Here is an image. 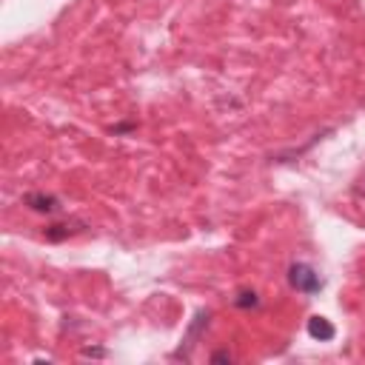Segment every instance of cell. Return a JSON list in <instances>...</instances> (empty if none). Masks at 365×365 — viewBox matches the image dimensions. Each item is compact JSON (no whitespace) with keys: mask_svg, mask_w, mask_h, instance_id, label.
<instances>
[{"mask_svg":"<svg viewBox=\"0 0 365 365\" xmlns=\"http://www.w3.org/2000/svg\"><path fill=\"white\" fill-rule=\"evenodd\" d=\"M288 285L299 294H319L325 288V279L319 277V271L308 262H291L288 265Z\"/></svg>","mask_w":365,"mask_h":365,"instance_id":"cell-1","label":"cell"},{"mask_svg":"<svg viewBox=\"0 0 365 365\" xmlns=\"http://www.w3.org/2000/svg\"><path fill=\"white\" fill-rule=\"evenodd\" d=\"M83 356H106L103 348H83Z\"/></svg>","mask_w":365,"mask_h":365,"instance_id":"cell-9","label":"cell"},{"mask_svg":"<svg viewBox=\"0 0 365 365\" xmlns=\"http://www.w3.org/2000/svg\"><path fill=\"white\" fill-rule=\"evenodd\" d=\"M305 331H308V336H311V339H317V342H331V339L336 336L334 322H331V319H325V317H311V319H308V325H305Z\"/></svg>","mask_w":365,"mask_h":365,"instance_id":"cell-5","label":"cell"},{"mask_svg":"<svg viewBox=\"0 0 365 365\" xmlns=\"http://www.w3.org/2000/svg\"><path fill=\"white\" fill-rule=\"evenodd\" d=\"M208 319H211V314H208L205 308H200V311L194 314L191 325L185 328V334H182V339H180V348L171 354L174 359H180V356H182V359H188V356H191V348H194V345H197V339L205 334V328H208Z\"/></svg>","mask_w":365,"mask_h":365,"instance_id":"cell-2","label":"cell"},{"mask_svg":"<svg viewBox=\"0 0 365 365\" xmlns=\"http://www.w3.org/2000/svg\"><path fill=\"white\" fill-rule=\"evenodd\" d=\"M234 305H237V308H242V311H248V308H257V305H259V297H257V291L242 288V291H237Z\"/></svg>","mask_w":365,"mask_h":365,"instance_id":"cell-6","label":"cell"},{"mask_svg":"<svg viewBox=\"0 0 365 365\" xmlns=\"http://www.w3.org/2000/svg\"><path fill=\"white\" fill-rule=\"evenodd\" d=\"M211 362H231V354L228 351H217V354H211Z\"/></svg>","mask_w":365,"mask_h":365,"instance_id":"cell-7","label":"cell"},{"mask_svg":"<svg viewBox=\"0 0 365 365\" xmlns=\"http://www.w3.org/2000/svg\"><path fill=\"white\" fill-rule=\"evenodd\" d=\"M86 228V222H80V220H66V222H51V225H46V240L48 242H60V240H66V237H74L77 231H83Z\"/></svg>","mask_w":365,"mask_h":365,"instance_id":"cell-4","label":"cell"},{"mask_svg":"<svg viewBox=\"0 0 365 365\" xmlns=\"http://www.w3.org/2000/svg\"><path fill=\"white\" fill-rule=\"evenodd\" d=\"M23 202L37 214H57L60 211V200L54 194H46V191H29L23 197Z\"/></svg>","mask_w":365,"mask_h":365,"instance_id":"cell-3","label":"cell"},{"mask_svg":"<svg viewBox=\"0 0 365 365\" xmlns=\"http://www.w3.org/2000/svg\"><path fill=\"white\" fill-rule=\"evenodd\" d=\"M354 194H356L359 200H365V177H362L359 182H354Z\"/></svg>","mask_w":365,"mask_h":365,"instance_id":"cell-8","label":"cell"}]
</instances>
